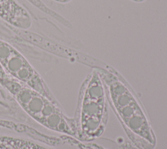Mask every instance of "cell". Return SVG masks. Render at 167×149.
I'll return each instance as SVG.
<instances>
[{"instance_id": "obj_1", "label": "cell", "mask_w": 167, "mask_h": 149, "mask_svg": "<svg viewBox=\"0 0 167 149\" xmlns=\"http://www.w3.org/2000/svg\"><path fill=\"white\" fill-rule=\"evenodd\" d=\"M0 85L15 98L26 113L41 126L59 133L77 134L75 123L65 116L59 105L9 75L0 82Z\"/></svg>"}, {"instance_id": "obj_2", "label": "cell", "mask_w": 167, "mask_h": 149, "mask_svg": "<svg viewBox=\"0 0 167 149\" xmlns=\"http://www.w3.org/2000/svg\"><path fill=\"white\" fill-rule=\"evenodd\" d=\"M107 94L97 70L94 71L81 88L76 133L83 139L98 137L105 128L108 117Z\"/></svg>"}, {"instance_id": "obj_3", "label": "cell", "mask_w": 167, "mask_h": 149, "mask_svg": "<svg viewBox=\"0 0 167 149\" xmlns=\"http://www.w3.org/2000/svg\"><path fill=\"white\" fill-rule=\"evenodd\" d=\"M112 104L131 133L153 145L154 135L139 103L128 86L115 75L104 69H96Z\"/></svg>"}, {"instance_id": "obj_4", "label": "cell", "mask_w": 167, "mask_h": 149, "mask_svg": "<svg viewBox=\"0 0 167 149\" xmlns=\"http://www.w3.org/2000/svg\"><path fill=\"white\" fill-rule=\"evenodd\" d=\"M0 64L5 72L59 105L42 77L28 60L7 42L0 39Z\"/></svg>"}, {"instance_id": "obj_5", "label": "cell", "mask_w": 167, "mask_h": 149, "mask_svg": "<svg viewBox=\"0 0 167 149\" xmlns=\"http://www.w3.org/2000/svg\"><path fill=\"white\" fill-rule=\"evenodd\" d=\"M0 18L22 30L29 29L32 24L29 13L15 0H0Z\"/></svg>"}, {"instance_id": "obj_6", "label": "cell", "mask_w": 167, "mask_h": 149, "mask_svg": "<svg viewBox=\"0 0 167 149\" xmlns=\"http://www.w3.org/2000/svg\"><path fill=\"white\" fill-rule=\"evenodd\" d=\"M7 76H8V74L5 72L3 68H2L1 64H0V82L3 81V79H5Z\"/></svg>"}, {"instance_id": "obj_7", "label": "cell", "mask_w": 167, "mask_h": 149, "mask_svg": "<svg viewBox=\"0 0 167 149\" xmlns=\"http://www.w3.org/2000/svg\"><path fill=\"white\" fill-rule=\"evenodd\" d=\"M57 2H59V3H67V2L70 1L71 0H54Z\"/></svg>"}]
</instances>
